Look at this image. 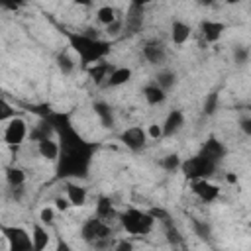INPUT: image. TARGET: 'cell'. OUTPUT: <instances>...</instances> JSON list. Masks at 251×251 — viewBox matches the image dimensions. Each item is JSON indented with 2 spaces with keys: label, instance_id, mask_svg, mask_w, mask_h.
I'll return each instance as SVG.
<instances>
[{
  "label": "cell",
  "instance_id": "obj_31",
  "mask_svg": "<svg viewBox=\"0 0 251 251\" xmlns=\"http://www.w3.org/2000/svg\"><path fill=\"white\" fill-rule=\"evenodd\" d=\"M233 61H235L237 67L247 65V61H249V49L245 45H235L233 47Z\"/></svg>",
  "mask_w": 251,
  "mask_h": 251
},
{
  "label": "cell",
  "instance_id": "obj_3",
  "mask_svg": "<svg viewBox=\"0 0 251 251\" xmlns=\"http://www.w3.org/2000/svg\"><path fill=\"white\" fill-rule=\"evenodd\" d=\"M80 237L84 243H88L94 249H110L114 247V231L112 226L104 220H100L98 216L88 218L82 227H80Z\"/></svg>",
  "mask_w": 251,
  "mask_h": 251
},
{
  "label": "cell",
  "instance_id": "obj_39",
  "mask_svg": "<svg viewBox=\"0 0 251 251\" xmlns=\"http://www.w3.org/2000/svg\"><path fill=\"white\" fill-rule=\"evenodd\" d=\"M22 2H24V0H0V6H4V8H8V10H16V8L22 6Z\"/></svg>",
  "mask_w": 251,
  "mask_h": 251
},
{
  "label": "cell",
  "instance_id": "obj_45",
  "mask_svg": "<svg viewBox=\"0 0 251 251\" xmlns=\"http://www.w3.org/2000/svg\"><path fill=\"white\" fill-rule=\"evenodd\" d=\"M241 0H226V4H239Z\"/></svg>",
  "mask_w": 251,
  "mask_h": 251
},
{
  "label": "cell",
  "instance_id": "obj_22",
  "mask_svg": "<svg viewBox=\"0 0 251 251\" xmlns=\"http://www.w3.org/2000/svg\"><path fill=\"white\" fill-rule=\"evenodd\" d=\"M176 82H178V76H176V73L171 71V69H163V71H159L157 76H155V84H159L165 92H169L171 88H175Z\"/></svg>",
  "mask_w": 251,
  "mask_h": 251
},
{
  "label": "cell",
  "instance_id": "obj_30",
  "mask_svg": "<svg viewBox=\"0 0 251 251\" xmlns=\"http://www.w3.org/2000/svg\"><path fill=\"white\" fill-rule=\"evenodd\" d=\"M192 229L200 239H210L212 235V226L204 220H192Z\"/></svg>",
  "mask_w": 251,
  "mask_h": 251
},
{
  "label": "cell",
  "instance_id": "obj_21",
  "mask_svg": "<svg viewBox=\"0 0 251 251\" xmlns=\"http://www.w3.org/2000/svg\"><path fill=\"white\" fill-rule=\"evenodd\" d=\"M143 98L147 100L149 106H159V104H163L167 100V92L159 84L151 82V84H145L143 86Z\"/></svg>",
  "mask_w": 251,
  "mask_h": 251
},
{
  "label": "cell",
  "instance_id": "obj_8",
  "mask_svg": "<svg viewBox=\"0 0 251 251\" xmlns=\"http://www.w3.org/2000/svg\"><path fill=\"white\" fill-rule=\"evenodd\" d=\"M120 139H122V143L129 151L137 153V151L145 149V145H147V131L141 126H131V127H127V129L122 131Z\"/></svg>",
  "mask_w": 251,
  "mask_h": 251
},
{
  "label": "cell",
  "instance_id": "obj_37",
  "mask_svg": "<svg viewBox=\"0 0 251 251\" xmlns=\"http://www.w3.org/2000/svg\"><path fill=\"white\" fill-rule=\"evenodd\" d=\"M147 137H153V139L163 137V129H161V126H159V124H151V126H149V131H147Z\"/></svg>",
  "mask_w": 251,
  "mask_h": 251
},
{
  "label": "cell",
  "instance_id": "obj_17",
  "mask_svg": "<svg viewBox=\"0 0 251 251\" xmlns=\"http://www.w3.org/2000/svg\"><path fill=\"white\" fill-rule=\"evenodd\" d=\"M65 192H67V200H69L71 206H84L86 204L88 194H86V188L82 184H78V182H67Z\"/></svg>",
  "mask_w": 251,
  "mask_h": 251
},
{
  "label": "cell",
  "instance_id": "obj_16",
  "mask_svg": "<svg viewBox=\"0 0 251 251\" xmlns=\"http://www.w3.org/2000/svg\"><path fill=\"white\" fill-rule=\"evenodd\" d=\"M94 114L98 116V120H100V124L104 126V127H114V124H116V114H114V108L108 104V102H104V100H98V102H94Z\"/></svg>",
  "mask_w": 251,
  "mask_h": 251
},
{
  "label": "cell",
  "instance_id": "obj_32",
  "mask_svg": "<svg viewBox=\"0 0 251 251\" xmlns=\"http://www.w3.org/2000/svg\"><path fill=\"white\" fill-rule=\"evenodd\" d=\"M167 241L173 245V247H176V245H182V235H180V231L173 226V224H167Z\"/></svg>",
  "mask_w": 251,
  "mask_h": 251
},
{
  "label": "cell",
  "instance_id": "obj_27",
  "mask_svg": "<svg viewBox=\"0 0 251 251\" xmlns=\"http://www.w3.org/2000/svg\"><path fill=\"white\" fill-rule=\"evenodd\" d=\"M57 67H59V71H61L63 75H71V73L75 71L76 63H75V59H73L67 51H63V53L57 55Z\"/></svg>",
  "mask_w": 251,
  "mask_h": 251
},
{
  "label": "cell",
  "instance_id": "obj_9",
  "mask_svg": "<svg viewBox=\"0 0 251 251\" xmlns=\"http://www.w3.org/2000/svg\"><path fill=\"white\" fill-rule=\"evenodd\" d=\"M141 53H143V59L151 65H163L167 61V47H165L163 41H157V39L147 41L143 45Z\"/></svg>",
  "mask_w": 251,
  "mask_h": 251
},
{
  "label": "cell",
  "instance_id": "obj_44",
  "mask_svg": "<svg viewBox=\"0 0 251 251\" xmlns=\"http://www.w3.org/2000/svg\"><path fill=\"white\" fill-rule=\"evenodd\" d=\"M226 178H227V182H237V176H233V175H227Z\"/></svg>",
  "mask_w": 251,
  "mask_h": 251
},
{
  "label": "cell",
  "instance_id": "obj_26",
  "mask_svg": "<svg viewBox=\"0 0 251 251\" xmlns=\"http://www.w3.org/2000/svg\"><path fill=\"white\" fill-rule=\"evenodd\" d=\"M96 20H98L102 25H108V24H112L114 20H118V12H116V8H112V6H100V8L96 10Z\"/></svg>",
  "mask_w": 251,
  "mask_h": 251
},
{
  "label": "cell",
  "instance_id": "obj_40",
  "mask_svg": "<svg viewBox=\"0 0 251 251\" xmlns=\"http://www.w3.org/2000/svg\"><path fill=\"white\" fill-rule=\"evenodd\" d=\"M69 206H71V204H69L67 196H65V198H61V196H59V198H55V210H61V212H63V210H67Z\"/></svg>",
  "mask_w": 251,
  "mask_h": 251
},
{
  "label": "cell",
  "instance_id": "obj_11",
  "mask_svg": "<svg viewBox=\"0 0 251 251\" xmlns=\"http://www.w3.org/2000/svg\"><path fill=\"white\" fill-rule=\"evenodd\" d=\"M184 126V114L180 110H171L165 118V122L161 124V129H163V137H173L176 135Z\"/></svg>",
  "mask_w": 251,
  "mask_h": 251
},
{
  "label": "cell",
  "instance_id": "obj_4",
  "mask_svg": "<svg viewBox=\"0 0 251 251\" xmlns=\"http://www.w3.org/2000/svg\"><path fill=\"white\" fill-rule=\"evenodd\" d=\"M122 227L129 235H149L155 227V218L151 212L139 210V208H127L122 214H118Z\"/></svg>",
  "mask_w": 251,
  "mask_h": 251
},
{
  "label": "cell",
  "instance_id": "obj_20",
  "mask_svg": "<svg viewBox=\"0 0 251 251\" xmlns=\"http://www.w3.org/2000/svg\"><path fill=\"white\" fill-rule=\"evenodd\" d=\"M96 216H98L100 220L108 222V224L118 218V212H116V208H114V202H112L108 196H100V198H98V202H96Z\"/></svg>",
  "mask_w": 251,
  "mask_h": 251
},
{
  "label": "cell",
  "instance_id": "obj_38",
  "mask_svg": "<svg viewBox=\"0 0 251 251\" xmlns=\"http://www.w3.org/2000/svg\"><path fill=\"white\" fill-rule=\"evenodd\" d=\"M239 127H241V131H243L245 135H251V118H249V116L241 118V120H239Z\"/></svg>",
  "mask_w": 251,
  "mask_h": 251
},
{
  "label": "cell",
  "instance_id": "obj_28",
  "mask_svg": "<svg viewBox=\"0 0 251 251\" xmlns=\"http://www.w3.org/2000/svg\"><path fill=\"white\" fill-rule=\"evenodd\" d=\"M180 163H182V159H180L176 153H169V155H165V157L159 161L161 169L167 171V173H175V171H178V169H180Z\"/></svg>",
  "mask_w": 251,
  "mask_h": 251
},
{
  "label": "cell",
  "instance_id": "obj_29",
  "mask_svg": "<svg viewBox=\"0 0 251 251\" xmlns=\"http://www.w3.org/2000/svg\"><path fill=\"white\" fill-rule=\"evenodd\" d=\"M220 108V94L218 92H210L206 98H204V104H202V112L206 116H214Z\"/></svg>",
  "mask_w": 251,
  "mask_h": 251
},
{
  "label": "cell",
  "instance_id": "obj_14",
  "mask_svg": "<svg viewBox=\"0 0 251 251\" xmlns=\"http://www.w3.org/2000/svg\"><path fill=\"white\" fill-rule=\"evenodd\" d=\"M200 31H202V37L204 41L208 43H216L222 39L224 31H226V25L222 22H214V20H204L200 24Z\"/></svg>",
  "mask_w": 251,
  "mask_h": 251
},
{
  "label": "cell",
  "instance_id": "obj_2",
  "mask_svg": "<svg viewBox=\"0 0 251 251\" xmlns=\"http://www.w3.org/2000/svg\"><path fill=\"white\" fill-rule=\"evenodd\" d=\"M67 39H69V45L71 49L78 55V61L86 67L98 63V61H104L106 55L110 53V43L104 41V39H98V37H92L88 33H67Z\"/></svg>",
  "mask_w": 251,
  "mask_h": 251
},
{
  "label": "cell",
  "instance_id": "obj_1",
  "mask_svg": "<svg viewBox=\"0 0 251 251\" xmlns=\"http://www.w3.org/2000/svg\"><path fill=\"white\" fill-rule=\"evenodd\" d=\"M57 141V176L61 178H84L88 176L90 163L96 151V145L86 141L71 124L67 114H49Z\"/></svg>",
  "mask_w": 251,
  "mask_h": 251
},
{
  "label": "cell",
  "instance_id": "obj_19",
  "mask_svg": "<svg viewBox=\"0 0 251 251\" xmlns=\"http://www.w3.org/2000/svg\"><path fill=\"white\" fill-rule=\"evenodd\" d=\"M37 153L39 157L47 159V161H57L59 157V141H55L53 137H43L37 141Z\"/></svg>",
  "mask_w": 251,
  "mask_h": 251
},
{
  "label": "cell",
  "instance_id": "obj_35",
  "mask_svg": "<svg viewBox=\"0 0 251 251\" xmlns=\"http://www.w3.org/2000/svg\"><path fill=\"white\" fill-rule=\"evenodd\" d=\"M8 194H10V200H14V202H22L24 196H25V188H24V184L10 186V188H8Z\"/></svg>",
  "mask_w": 251,
  "mask_h": 251
},
{
  "label": "cell",
  "instance_id": "obj_43",
  "mask_svg": "<svg viewBox=\"0 0 251 251\" xmlns=\"http://www.w3.org/2000/svg\"><path fill=\"white\" fill-rule=\"evenodd\" d=\"M75 2H76L78 6H88V4L92 2V0H75Z\"/></svg>",
  "mask_w": 251,
  "mask_h": 251
},
{
  "label": "cell",
  "instance_id": "obj_13",
  "mask_svg": "<svg viewBox=\"0 0 251 251\" xmlns=\"http://www.w3.org/2000/svg\"><path fill=\"white\" fill-rule=\"evenodd\" d=\"M200 151H202V153H204L208 159H212L214 163H218V165L224 161V157H226V153H227L226 145H224L222 141H218L216 137H210V139H206V141L202 143Z\"/></svg>",
  "mask_w": 251,
  "mask_h": 251
},
{
  "label": "cell",
  "instance_id": "obj_33",
  "mask_svg": "<svg viewBox=\"0 0 251 251\" xmlns=\"http://www.w3.org/2000/svg\"><path fill=\"white\" fill-rule=\"evenodd\" d=\"M14 116H16V110L12 108V104H8L4 98H0V124L8 122V120L14 118Z\"/></svg>",
  "mask_w": 251,
  "mask_h": 251
},
{
  "label": "cell",
  "instance_id": "obj_18",
  "mask_svg": "<svg viewBox=\"0 0 251 251\" xmlns=\"http://www.w3.org/2000/svg\"><path fill=\"white\" fill-rule=\"evenodd\" d=\"M129 80H131V69L129 67H112V71L106 78V84L110 88H116V86L127 84Z\"/></svg>",
  "mask_w": 251,
  "mask_h": 251
},
{
  "label": "cell",
  "instance_id": "obj_5",
  "mask_svg": "<svg viewBox=\"0 0 251 251\" xmlns=\"http://www.w3.org/2000/svg\"><path fill=\"white\" fill-rule=\"evenodd\" d=\"M218 169V163H214L212 159H208L202 151H198L196 155L188 157L186 161L180 163V171L188 180H198V178H210Z\"/></svg>",
  "mask_w": 251,
  "mask_h": 251
},
{
  "label": "cell",
  "instance_id": "obj_15",
  "mask_svg": "<svg viewBox=\"0 0 251 251\" xmlns=\"http://www.w3.org/2000/svg\"><path fill=\"white\" fill-rule=\"evenodd\" d=\"M192 35V27L180 20H175L171 24V41L175 45H184Z\"/></svg>",
  "mask_w": 251,
  "mask_h": 251
},
{
  "label": "cell",
  "instance_id": "obj_34",
  "mask_svg": "<svg viewBox=\"0 0 251 251\" xmlns=\"http://www.w3.org/2000/svg\"><path fill=\"white\" fill-rule=\"evenodd\" d=\"M39 222L45 224V226H51V224L55 222V208H53V206L41 208V212H39Z\"/></svg>",
  "mask_w": 251,
  "mask_h": 251
},
{
  "label": "cell",
  "instance_id": "obj_10",
  "mask_svg": "<svg viewBox=\"0 0 251 251\" xmlns=\"http://www.w3.org/2000/svg\"><path fill=\"white\" fill-rule=\"evenodd\" d=\"M192 192L202 200V202H214L220 196V188L212 184L208 178H198L192 180Z\"/></svg>",
  "mask_w": 251,
  "mask_h": 251
},
{
  "label": "cell",
  "instance_id": "obj_6",
  "mask_svg": "<svg viewBox=\"0 0 251 251\" xmlns=\"http://www.w3.org/2000/svg\"><path fill=\"white\" fill-rule=\"evenodd\" d=\"M2 235L8 241V249L12 251H29L33 249L31 243V233L20 226H0Z\"/></svg>",
  "mask_w": 251,
  "mask_h": 251
},
{
  "label": "cell",
  "instance_id": "obj_12",
  "mask_svg": "<svg viewBox=\"0 0 251 251\" xmlns=\"http://www.w3.org/2000/svg\"><path fill=\"white\" fill-rule=\"evenodd\" d=\"M141 25H143V8L129 6L126 20H122V29L127 31L129 35H133V33H137L141 29Z\"/></svg>",
  "mask_w": 251,
  "mask_h": 251
},
{
  "label": "cell",
  "instance_id": "obj_36",
  "mask_svg": "<svg viewBox=\"0 0 251 251\" xmlns=\"http://www.w3.org/2000/svg\"><path fill=\"white\" fill-rule=\"evenodd\" d=\"M106 31H108V35H118V33L122 31V20L118 18V20H114L112 24H108V25H106Z\"/></svg>",
  "mask_w": 251,
  "mask_h": 251
},
{
  "label": "cell",
  "instance_id": "obj_7",
  "mask_svg": "<svg viewBox=\"0 0 251 251\" xmlns=\"http://www.w3.org/2000/svg\"><path fill=\"white\" fill-rule=\"evenodd\" d=\"M25 137H27V124H25V120H22L18 116L10 118L8 124H6V129H4V143L14 149V147H20L25 141Z\"/></svg>",
  "mask_w": 251,
  "mask_h": 251
},
{
  "label": "cell",
  "instance_id": "obj_25",
  "mask_svg": "<svg viewBox=\"0 0 251 251\" xmlns=\"http://www.w3.org/2000/svg\"><path fill=\"white\" fill-rule=\"evenodd\" d=\"M6 182H8V186L25 184V171L20 167H8L6 169Z\"/></svg>",
  "mask_w": 251,
  "mask_h": 251
},
{
  "label": "cell",
  "instance_id": "obj_23",
  "mask_svg": "<svg viewBox=\"0 0 251 251\" xmlns=\"http://www.w3.org/2000/svg\"><path fill=\"white\" fill-rule=\"evenodd\" d=\"M31 243H33L35 251H41V249H45L49 245V231L41 224H35L31 227Z\"/></svg>",
  "mask_w": 251,
  "mask_h": 251
},
{
  "label": "cell",
  "instance_id": "obj_42",
  "mask_svg": "<svg viewBox=\"0 0 251 251\" xmlns=\"http://www.w3.org/2000/svg\"><path fill=\"white\" fill-rule=\"evenodd\" d=\"M196 4L198 6H204V8H210V6L216 4V0H196Z\"/></svg>",
  "mask_w": 251,
  "mask_h": 251
},
{
  "label": "cell",
  "instance_id": "obj_24",
  "mask_svg": "<svg viewBox=\"0 0 251 251\" xmlns=\"http://www.w3.org/2000/svg\"><path fill=\"white\" fill-rule=\"evenodd\" d=\"M110 71H112V67H110L106 61H98V63L90 65V69H88V75H90V78H92L96 84H100L102 80H106V78H108Z\"/></svg>",
  "mask_w": 251,
  "mask_h": 251
},
{
  "label": "cell",
  "instance_id": "obj_41",
  "mask_svg": "<svg viewBox=\"0 0 251 251\" xmlns=\"http://www.w3.org/2000/svg\"><path fill=\"white\" fill-rule=\"evenodd\" d=\"M153 0H131V6H139V8H145L147 4H151Z\"/></svg>",
  "mask_w": 251,
  "mask_h": 251
}]
</instances>
